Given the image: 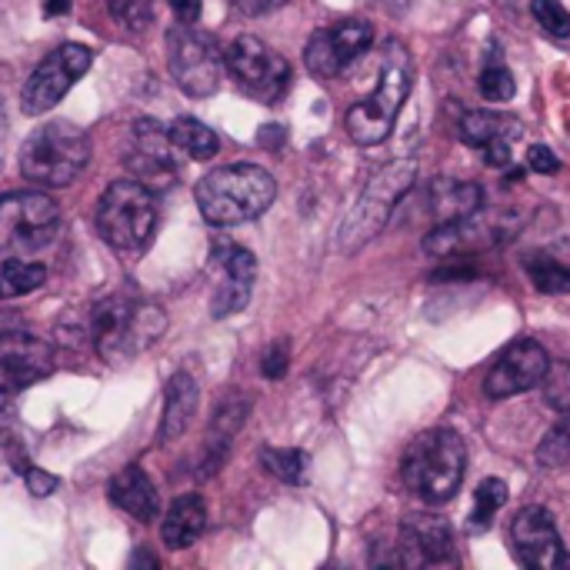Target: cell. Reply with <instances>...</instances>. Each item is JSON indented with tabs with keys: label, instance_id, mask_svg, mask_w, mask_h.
Returning a JSON list of instances; mask_svg holds the SVG:
<instances>
[{
	"label": "cell",
	"instance_id": "obj_4",
	"mask_svg": "<svg viewBox=\"0 0 570 570\" xmlns=\"http://www.w3.org/2000/svg\"><path fill=\"white\" fill-rule=\"evenodd\" d=\"M468 471V448L461 441V434L438 428L421 434L401 464L404 484L428 504H444L461 491Z\"/></svg>",
	"mask_w": 570,
	"mask_h": 570
},
{
	"label": "cell",
	"instance_id": "obj_31",
	"mask_svg": "<svg viewBox=\"0 0 570 570\" xmlns=\"http://www.w3.org/2000/svg\"><path fill=\"white\" fill-rule=\"evenodd\" d=\"M481 94L488 100H494V104H504V100L514 97V77H511V70L501 60H494V63L484 67V73H481Z\"/></svg>",
	"mask_w": 570,
	"mask_h": 570
},
{
	"label": "cell",
	"instance_id": "obj_29",
	"mask_svg": "<svg viewBox=\"0 0 570 570\" xmlns=\"http://www.w3.org/2000/svg\"><path fill=\"white\" fill-rule=\"evenodd\" d=\"M261 464L267 474H274L277 481L284 484H301L307 478V464L311 458L304 451H294V448H267L261 451Z\"/></svg>",
	"mask_w": 570,
	"mask_h": 570
},
{
	"label": "cell",
	"instance_id": "obj_22",
	"mask_svg": "<svg viewBox=\"0 0 570 570\" xmlns=\"http://www.w3.org/2000/svg\"><path fill=\"white\" fill-rule=\"evenodd\" d=\"M204 528H207V508L197 494H187V498H177L170 504V511L164 514L160 538L170 551H184V548L197 544Z\"/></svg>",
	"mask_w": 570,
	"mask_h": 570
},
{
	"label": "cell",
	"instance_id": "obj_21",
	"mask_svg": "<svg viewBox=\"0 0 570 570\" xmlns=\"http://www.w3.org/2000/svg\"><path fill=\"white\" fill-rule=\"evenodd\" d=\"M110 501H114L124 514H130V518H137V521H144V524H150V521L160 514L157 491H154L150 478H147L140 468H127V471H120V474L110 481Z\"/></svg>",
	"mask_w": 570,
	"mask_h": 570
},
{
	"label": "cell",
	"instance_id": "obj_30",
	"mask_svg": "<svg viewBox=\"0 0 570 570\" xmlns=\"http://www.w3.org/2000/svg\"><path fill=\"white\" fill-rule=\"evenodd\" d=\"M538 461L544 468H564L570 461V414H564V421L558 428L548 431V438L538 448Z\"/></svg>",
	"mask_w": 570,
	"mask_h": 570
},
{
	"label": "cell",
	"instance_id": "obj_7",
	"mask_svg": "<svg viewBox=\"0 0 570 570\" xmlns=\"http://www.w3.org/2000/svg\"><path fill=\"white\" fill-rule=\"evenodd\" d=\"M97 230L117 254H124V257L144 254L157 230L154 190H147L137 180L110 184L97 204Z\"/></svg>",
	"mask_w": 570,
	"mask_h": 570
},
{
	"label": "cell",
	"instance_id": "obj_24",
	"mask_svg": "<svg viewBox=\"0 0 570 570\" xmlns=\"http://www.w3.org/2000/svg\"><path fill=\"white\" fill-rule=\"evenodd\" d=\"M461 137H464L471 147L484 150V147L494 144V140H511V144H514V140L521 137V124H518L511 114L471 110V114L461 117Z\"/></svg>",
	"mask_w": 570,
	"mask_h": 570
},
{
	"label": "cell",
	"instance_id": "obj_18",
	"mask_svg": "<svg viewBox=\"0 0 570 570\" xmlns=\"http://www.w3.org/2000/svg\"><path fill=\"white\" fill-rule=\"evenodd\" d=\"M210 264L217 267L220 281L214 291V317H227L247 307L250 291H254V277H257V261L247 247L240 244H217Z\"/></svg>",
	"mask_w": 570,
	"mask_h": 570
},
{
	"label": "cell",
	"instance_id": "obj_9",
	"mask_svg": "<svg viewBox=\"0 0 570 570\" xmlns=\"http://www.w3.org/2000/svg\"><path fill=\"white\" fill-rule=\"evenodd\" d=\"M521 230V217L514 210H474L468 217L438 224L424 237V250L434 257H454V254H481L498 244H508Z\"/></svg>",
	"mask_w": 570,
	"mask_h": 570
},
{
	"label": "cell",
	"instance_id": "obj_2",
	"mask_svg": "<svg viewBox=\"0 0 570 570\" xmlns=\"http://www.w3.org/2000/svg\"><path fill=\"white\" fill-rule=\"evenodd\" d=\"M167 327L164 311L154 301H140L130 294L104 297L90 314V337L97 354L107 364H124L144 354L160 341Z\"/></svg>",
	"mask_w": 570,
	"mask_h": 570
},
{
	"label": "cell",
	"instance_id": "obj_20",
	"mask_svg": "<svg viewBox=\"0 0 570 570\" xmlns=\"http://www.w3.org/2000/svg\"><path fill=\"white\" fill-rule=\"evenodd\" d=\"M200 404V391H197V381L187 374V371H177L170 381H167V391H164V414H160V441H177L190 421H194V411Z\"/></svg>",
	"mask_w": 570,
	"mask_h": 570
},
{
	"label": "cell",
	"instance_id": "obj_41",
	"mask_svg": "<svg viewBox=\"0 0 570 570\" xmlns=\"http://www.w3.org/2000/svg\"><path fill=\"white\" fill-rule=\"evenodd\" d=\"M381 3H387V7H391V10H394V13H404V10H407V3H411V0H381Z\"/></svg>",
	"mask_w": 570,
	"mask_h": 570
},
{
	"label": "cell",
	"instance_id": "obj_36",
	"mask_svg": "<svg viewBox=\"0 0 570 570\" xmlns=\"http://www.w3.org/2000/svg\"><path fill=\"white\" fill-rule=\"evenodd\" d=\"M23 481H27V491H30L33 498H47V494H53V491L60 488V478H53V474H47V471H40V468H27Z\"/></svg>",
	"mask_w": 570,
	"mask_h": 570
},
{
	"label": "cell",
	"instance_id": "obj_17",
	"mask_svg": "<svg viewBox=\"0 0 570 570\" xmlns=\"http://www.w3.org/2000/svg\"><path fill=\"white\" fill-rule=\"evenodd\" d=\"M511 538H514L518 558L528 568L558 570L568 561L558 524H554L551 511H544V508H524L511 524Z\"/></svg>",
	"mask_w": 570,
	"mask_h": 570
},
{
	"label": "cell",
	"instance_id": "obj_38",
	"mask_svg": "<svg viewBox=\"0 0 570 570\" xmlns=\"http://www.w3.org/2000/svg\"><path fill=\"white\" fill-rule=\"evenodd\" d=\"M170 3V10H174V17L180 20V23H197V17H200V0H167Z\"/></svg>",
	"mask_w": 570,
	"mask_h": 570
},
{
	"label": "cell",
	"instance_id": "obj_35",
	"mask_svg": "<svg viewBox=\"0 0 570 570\" xmlns=\"http://www.w3.org/2000/svg\"><path fill=\"white\" fill-rule=\"evenodd\" d=\"M528 167L538 170V174H558V170H561V160H558V154H554L551 147L534 144V147L528 150Z\"/></svg>",
	"mask_w": 570,
	"mask_h": 570
},
{
	"label": "cell",
	"instance_id": "obj_37",
	"mask_svg": "<svg viewBox=\"0 0 570 570\" xmlns=\"http://www.w3.org/2000/svg\"><path fill=\"white\" fill-rule=\"evenodd\" d=\"M284 374H287V344H274V347L264 354V377L281 381Z\"/></svg>",
	"mask_w": 570,
	"mask_h": 570
},
{
	"label": "cell",
	"instance_id": "obj_26",
	"mask_svg": "<svg viewBox=\"0 0 570 570\" xmlns=\"http://www.w3.org/2000/svg\"><path fill=\"white\" fill-rule=\"evenodd\" d=\"M47 281V267L27 257H7L0 264V301H13L23 297L30 291H37Z\"/></svg>",
	"mask_w": 570,
	"mask_h": 570
},
{
	"label": "cell",
	"instance_id": "obj_3",
	"mask_svg": "<svg viewBox=\"0 0 570 570\" xmlns=\"http://www.w3.org/2000/svg\"><path fill=\"white\" fill-rule=\"evenodd\" d=\"M411 83H414L411 50L401 40H391L387 50H384L377 87L371 90V97L354 104L347 110V117H344V127H347L351 140L361 144V147L384 144L387 134L394 130V120H397L401 107L407 104Z\"/></svg>",
	"mask_w": 570,
	"mask_h": 570
},
{
	"label": "cell",
	"instance_id": "obj_28",
	"mask_svg": "<svg viewBox=\"0 0 570 570\" xmlns=\"http://www.w3.org/2000/svg\"><path fill=\"white\" fill-rule=\"evenodd\" d=\"M504 504H508V484H504L501 478H488V481H481V488L474 491V511H471L468 528H471L474 534L488 531V528H491V521H494V514H498Z\"/></svg>",
	"mask_w": 570,
	"mask_h": 570
},
{
	"label": "cell",
	"instance_id": "obj_33",
	"mask_svg": "<svg viewBox=\"0 0 570 570\" xmlns=\"http://www.w3.org/2000/svg\"><path fill=\"white\" fill-rule=\"evenodd\" d=\"M107 7L127 30H144L154 20V0H107Z\"/></svg>",
	"mask_w": 570,
	"mask_h": 570
},
{
	"label": "cell",
	"instance_id": "obj_23",
	"mask_svg": "<svg viewBox=\"0 0 570 570\" xmlns=\"http://www.w3.org/2000/svg\"><path fill=\"white\" fill-rule=\"evenodd\" d=\"M481 207V187L468 184V180H454V177H438L431 184V210L438 217V224L468 217Z\"/></svg>",
	"mask_w": 570,
	"mask_h": 570
},
{
	"label": "cell",
	"instance_id": "obj_13",
	"mask_svg": "<svg viewBox=\"0 0 570 570\" xmlns=\"http://www.w3.org/2000/svg\"><path fill=\"white\" fill-rule=\"evenodd\" d=\"M371 43H374V27L367 20H341L311 37L304 50V63L314 77L331 80L341 77L357 57H364Z\"/></svg>",
	"mask_w": 570,
	"mask_h": 570
},
{
	"label": "cell",
	"instance_id": "obj_19",
	"mask_svg": "<svg viewBox=\"0 0 570 570\" xmlns=\"http://www.w3.org/2000/svg\"><path fill=\"white\" fill-rule=\"evenodd\" d=\"M53 367V354L43 341L27 334L0 337V394L10 397L37 381H43Z\"/></svg>",
	"mask_w": 570,
	"mask_h": 570
},
{
	"label": "cell",
	"instance_id": "obj_5",
	"mask_svg": "<svg viewBox=\"0 0 570 570\" xmlns=\"http://www.w3.org/2000/svg\"><path fill=\"white\" fill-rule=\"evenodd\" d=\"M90 164V137L70 120L37 127L20 150V174L40 187H67Z\"/></svg>",
	"mask_w": 570,
	"mask_h": 570
},
{
	"label": "cell",
	"instance_id": "obj_32",
	"mask_svg": "<svg viewBox=\"0 0 570 570\" xmlns=\"http://www.w3.org/2000/svg\"><path fill=\"white\" fill-rule=\"evenodd\" d=\"M531 10H534L538 23H541V27H544L551 37H558V40H568L570 13L564 10V3H561V0H534V3H531Z\"/></svg>",
	"mask_w": 570,
	"mask_h": 570
},
{
	"label": "cell",
	"instance_id": "obj_8",
	"mask_svg": "<svg viewBox=\"0 0 570 570\" xmlns=\"http://www.w3.org/2000/svg\"><path fill=\"white\" fill-rule=\"evenodd\" d=\"M60 227V207L40 190L0 197V261L43 250Z\"/></svg>",
	"mask_w": 570,
	"mask_h": 570
},
{
	"label": "cell",
	"instance_id": "obj_27",
	"mask_svg": "<svg viewBox=\"0 0 570 570\" xmlns=\"http://www.w3.org/2000/svg\"><path fill=\"white\" fill-rule=\"evenodd\" d=\"M524 271L541 294H570V267L544 250L524 254Z\"/></svg>",
	"mask_w": 570,
	"mask_h": 570
},
{
	"label": "cell",
	"instance_id": "obj_14",
	"mask_svg": "<svg viewBox=\"0 0 570 570\" xmlns=\"http://www.w3.org/2000/svg\"><path fill=\"white\" fill-rule=\"evenodd\" d=\"M548 367H551V357H548V351L538 341H514L498 357V364L488 371L484 391L494 401H508L514 394H524V391L544 384Z\"/></svg>",
	"mask_w": 570,
	"mask_h": 570
},
{
	"label": "cell",
	"instance_id": "obj_12",
	"mask_svg": "<svg viewBox=\"0 0 570 570\" xmlns=\"http://www.w3.org/2000/svg\"><path fill=\"white\" fill-rule=\"evenodd\" d=\"M90 63H94L90 47H83V43H60L53 53H47L40 60V67L23 83V100H20L23 110L30 117H40V114L53 110L67 97V90L90 70Z\"/></svg>",
	"mask_w": 570,
	"mask_h": 570
},
{
	"label": "cell",
	"instance_id": "obj_15",
	"mask_svg": "<svg viewBox=\"0 0 570 570\" xmlns=\"http://www.w3.org/2000/svg\"><path fill=\"white\" fill-rule=\"evenodd\" d=\"M397 554L391 564L401 568H438V564H454V538L451 528L441 518L431 514H414L401 524L397 534Z\"/></svg>",
	"mask_w": 570,
	"mask_h": 570
},
{
	"label": "cell",
	"instance_id": "obj_6",
	"mask_svg": "<svg viewBox=\"0 0 570 570\" xmlns=\"http://www.w3.org/2000/svg\"><path fill=\"white\" fill-rule=\"evenodd\" d=\"M417 180V164L401 157V160H391L384 164L371 180L367 187L361 190V197L354 200L351 214L344 217V227H341V250L354 254L361 250L364 244H371L391 220L394 207L401 204V197L414 187Z\"/></svg>",
	"mask_w": 570,
	"mask_h": 570
},
{
	"label": "cell",
	"instance_id": "obj_40",
	"mask_svg": "<svg viewBox=\"0 0 570 570\" xmlns=\"http://www.w3.org/2000/svg\"><path fill=\"white\" fill-rule=\"evenodd\" d=\"M67 10H70V0H47V7H43L47 17H60V13H67Z\"/></svg>",
	"mask_w": 570,
	"mask_h": 570
},
{
	"label": "cell",
	"instance_id": "obj_25",
	"mask_svg": "<svg viewBox=\"0 0 570 570\" xmlns=\"http://www.w3.org/2000/svg\"><path fill=\"white\" fill-rule=\"evenodd\" d=\"M167 134H170V144H174L180 154L194 157V160H210V157L220 150V137H217L207 124H200V120H194V117H177V120L167 127Z\"/></svg>",
	"mask_w": 570,
	"mask_h": 570
},
{
	"label": "cell",
	"instance_id": "obj_1",
	"mask_svg": "<svg viewBox=\"0 0 570 570\" xmlns=\"http://www.w3.org/2000/svg\"><path fill=\"white\" fill-rule=\"evenodd\" d=\"M194 197L207 224L234 227V224L257 220L274 204L277 184L257 164H230L204 174Z\"/></svg>",
	"mask_w": 570,
	"mask_h": 570
},
{
	"label": "cell",
	"instance_id": "obj_10",
	"mask_svg": "<svg viewBox=\"0 0 570 570\" xmlns=\"http://www.w3.org/2000/svg\"><path fill=\"white\" fill-rule=\"evenodd\" d=\"M224 67L230 70V77H234L250 97L267 100V104L281 100L284 90H287V83H291V67H287V60H284L277 50H271L264 40L247 37V33L227 43V50H224Z\"/></svg>",
	"mask_w": 570,
	"mask_h": 570
},
{
	"label": "cell",
	"instance_id": "obj_11",
	"mask_svg": "<svg viewBox=\"0 0 570 570\" xmlns=\"http://www.w3.org/2000/svg\"><path fill=\"white\" fill-rule=\"evenodd\" d=\"M167 63L180 90L190 97H207L220 83V50L207 33L190 30V23H180L167 33Z\"/></svg>",
	"mask_w": 570,
	"mask_h": 570
},
{
	"label": "cell",
	"instance_id": "obj_42",
	"mask_svg": "<svg viewBox=\"0 0 570 570\" xmlns=\"http://www.w3.org/2000/svg\"><path fill=\"white\" fill-rule=\"evenodd\" d=\"M3 130H7V117H3V104H0V137H3Z\"/></svg>",
	"mask_w": 570,
	"mask_h": 570
},
{
	"label": "cell",
	"instance_id": "obj_34",
	"mask_svg": "<svg viewBox=\"0 0 570 570\" xmlns=\"http://www.w3.org/2000/svg\"><path fill=\"white\" fill-rule=\"evenodd\" d=\"M544 381H548V404L564 417L570 414V367L568 364H551L548 367V374H544Z\"/></svg>",
	"mask_w": 570,
	"mask_h": 570
},
{
	"label": "cell",
	"instance_id": "obj_39",
	"mask_svg": "<svg viewBox=\"0 0 570 570\" xmlns=\"http://www.w3.org/2000/svg\"><path fill=\"white\" fill-rule=\"evenodd\" d=\"M281 3H287V0H234V7H237L240 13H250V17L267 13V10H277Z\"/></svg>",
	"mask_w": 570,
	"mask_h": 570
},
{
	"label": "cell",
	"instance_id": "obj_16",
	"mask_svg": "<svg viewBox=\"0 0 570 570\" xmlns=\"http://www.w3.org/2000/svg\"><path fill=\"white\" fill-rule=\"evenodd\" d=\"M174 144L170 134L154 124V120H137L134 127V154L127 157V167L137 184L147 190H164L177 180V160H174Z\"/></svg>",
	"mask_w": 570,
	"mask_h": 570
}]
</instances>
